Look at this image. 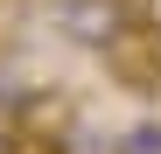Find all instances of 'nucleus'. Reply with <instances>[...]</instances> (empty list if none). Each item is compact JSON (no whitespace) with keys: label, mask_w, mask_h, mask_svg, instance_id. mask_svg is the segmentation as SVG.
Returning <instances> with one entry per match:
<instances>
[{"label":"nucleus","mask_w":161,"mask_h":154,"mask_svg":"<svg viewBox=\"0 0 161 154\" xmlns=\"http://www.w3.org/2000/svg\"><path fill=\"white\" fill-rule=\"evenodd\" d=\"M56 28L70 42H84V49L105 56V49L133 28V7H126V0H56Z\"/></svg>","instance_id":"nucleus-1"},{"label":"nucleus","mask_w":161,"mask_h":154,"mask_svg":"<svg viewBox=\"0 0 161 154\" xmlns=\"http://www.w3.org/2000/svg\"><path fill=\"white\" fill-rule=\"evenodd\" d=\"M14 119H21V133H28V140H49V147H56V140L70 133V126H77L70 98H63V91H49V84H28V91H21Z\"/></svg>","instance_id":"nucleus-2"},{"label":"nucleus","mask_w":161,"mask_h":154,"mask_svg":"<svg viewBox=\"0 0 161 154\" xmlns=\"http://www.w3.org/2000/svg\"><path fill=\"white\" fill-rule=\"evenodd\" d=\"M119 154H161V126H133L119 140Z\"/></svg>","instance_id":"nucleus-3"},{"label":"nucleus","mask_w":161,"mask_h":154,"mask_svg":"<svg viewBox=\"0 0 161 154\" xmlns=\"http://www.w3.org/2000/svg\"><path fill=\"white\" fill-rule=\"evenodd\" d=\"M21 140H28V133H21V119H14V105H0V154H14Z\"/></svg>","instance_id":"nucleus-4"}]
</instances>
